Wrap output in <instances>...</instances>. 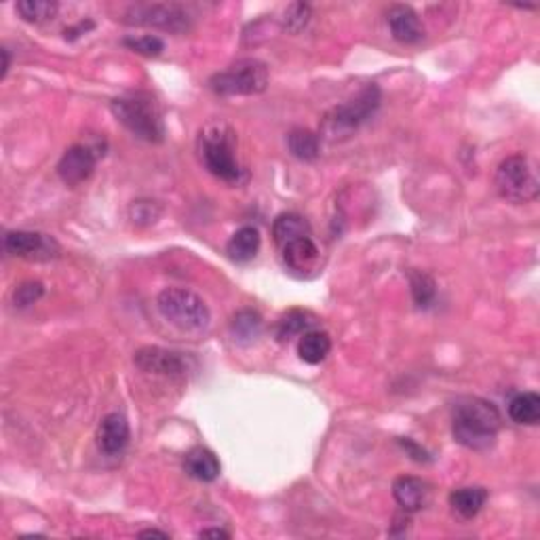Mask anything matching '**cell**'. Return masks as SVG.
Returning <instances> with one entry per match:
<instances>
[{
    "mask_svg": "<svg viewBox=\"0 0 540 540\" xmlns=\"http://www.w3.org/2000/svg\"><path fill=\"white\" fill-rule=\"evenodd\" d=\"M262 317L260 312L251 311V308H245V311H239L230 321V334L239 344H253L258 338L262 336Z\"/></svg>",
    "mask_w": 540,
    "mask_h": 540,
    "instance_id": "44dd1931",
    "label": "cell"
},
{
    "mask_svg": "<svg viewBox=\"0 0 540 540\" xmlns=\"http://www.w3.org/2000/svg\"><path fill=\"white\" fill-rule=\"evenodd\" d=\"M198 154L209 174L236 184L241 180V165L235 157V134L228 125L209 123L198 135Z\"/></svg>",
    "mask_w": 540,
    "mask_h": 540,
    "instance_id": "3957f363",
    "label": "cell"
},
{
    "mask_svg": "<svg viewBox=\"0 0 540 540\" xmlns=\"http://www.w3.org/2000/svg\"><path fill=\"white\" fill-rule=\"evenodd\" d=\"M161 317L184 334H203L212 323V312L197 294L181 288H167L157 297Z\"/></svg>",
    "mask_w": 540,
    "mask_h": 540,
    "instance_id": "277c9868",
    "label": "cell"
},
{
    "mask_svg": "<svg viewBox=\"0 0 540 540\" xmlns=\"http://www.w3.org/2000/svg\"><path fill=\"white\" fill-rule=\"evenodd\" d=\"M110 110L119 123H123L140 140L150 142V144H158L165 140L163 112L150 93L137 91L112 99Z\"/></svg>",
    "mask_w": 540,
    "mask_h": 540,
    "instance_id": "7a4b0ae2",
    "label": "cell"
},
{
    "mask_svg": "<svg viewBox=\"0 0 540 540\" xmlns=\"http://www.w3.org/2000/svg\"><path fill=\"white\" fill-rule=\"evenodd\" d=\"M260 245L262 239L256 226H243V228H239L230 236V241L226 243V253L235 262H250L260 251Z\"/></svg>",
    "mask_w": 540,
    "mask_h": 540,
    "instance_id": "e0dca14e",
    "label": "cell"
},
{
    "mask_svg": "<svg viewBox=\"0 0 540 540\" xmlns=\"http://www.w3.org/2000/svg\"><path fill=\"white\" fill-rule=\"evenodd\" d=\"M389 27L397 41L405 42V45H414V42H420L424 38L420 18H418L414 9L405 7V4H397V7L390 9Z\"/></svg>",
    "mask_w": 540,
    "mask_h": 540,
    "instance_id": "5bb4252c",
    "label": "cell"
},
{
    "mask_svg": "<svg viewBox=\"0 0 540 540\" xmlns=\"http://www.w3.org/2000/svg\"><path fill=\"white\" fill-rule=\"evenodd\" d=\"M281 250H283L285 264L297 274L315 273L319 268V262H321V253H319V247L312 243L311 236L291 241V243L281 247Z\"/></svg>",
    "mask_w": 540,
    "mask_h": 540,
    "instance_id": "9a60e30c",
    "label": "cell"
},
{
    "mask_svg": "<svg viewBox=\"0 0 540 540\" xmlns=\"http://www.w3.org/2000/svg\"><path fill=\"white\" fill-rule=\"evenodd\" d=\"M125 47H129L131 51L148 55V58H157V55H161L165 51V42L158 36L146 35L140 38H125L123 41Z\"/></svg>",
    "mask_w": 540,
    "mask_h": 540,
    "instance_id": "83f0119b",
    "label": "cell"
},
{
    "mask_svg": "<svg viewBox=\"0 0 540 540\" xmlns=\"http://www.w3.org/2000/svg\"><path fill=\"white\" fill-rule=\"evenodd\" d=\"M393 496L397 505L405 511V513H416L424 509L431 500V486L424 479L418 477H397L393 483Z\"/></svg>",
    "mask_w": 540,
    "mask_h": 540,
    "instance_id": "4fadbf2b",
    "label": "cell"
},
{
    "mask_svg": "<svg viewBox=\"0 0 540 540\" xmlns=\"http://www.w3.org/2000/svg\"><path fill=\"white\" fill-rule=\"evenodd\" d=\"M129 437H131L129 422H127V418L123 414H117V412L102 418L96 435L97 448L108 456L120 454V451L127 448V444H129Z\"/></svg>",
    "mask_w": 540,
    "mask_h": 540,
    "instance_id": "7c38bea8",
    "label": "cell"
},
{
    "mask_svg": "<svg viewBox=\"0 0 540 540\" xmlns=\"http://www.w3.org/2000/svg\"><path fill=\"white\" fill-rule=\"evenodd\" d=\"M127 24L158 27V30L167 32H184L190 27V15L180 4H135L127 11Z\"/></svg>",
    "mask_w": 540,
    "mask_h": 540,
    "instance_id": "ba28073f",
    "label": "cell"
},
{
    "mask_svg": "<svg viewBox=\"0 0 540 540\" xmlns=\"http://www.w3.org/2000/svg\"><path fill=\"white\" fill-rule=\"evenodd\" d=\"M0 55H3V73H0V79H4L9 73V51L7 49H0Z\"/></svg>",
    "mask_w": 540,
    "mask_h": 540,
    "instance_id": "d6a6232c",
    "label": "cell"
},
{
    "mask_svg": "<svg viewBox=\"0 0 540 540\" xmlns=\"http://www.w3.org/2000/svg\"><path fill=\"white\" fill-rule=\"evenodd\" d=\"M99 152L93 146L74 144L64 152V157L58 163V174L64 184L79 186L85 180H89L96 172Z\"/></svg>",
    "mask_w": 540,
    "mask_h": 540,
    "instance_id": "30bf717a",
    "label": "cell"
},
{
    "mask_svg": "<svg viewBox=\"0 0 540 540\" xmlns=\"http://www.w3.org/2000/svg\"><path fill=\"white\" fill-rule=\"evenodd\" d=\"M496 190L505 201L515 203H530L538 197L540 192V181L536 175V169L530 158L526 154H513V157H506L503 163L496 169L494 178Z\"/></svg>",
    "mask_w": 540,
    "mask_h": 540,
    "instance_id": "5b68a950",
    "label": "cell"
},
{
    "mask_svg": "<svg viewBox=\"0 0 540 540\" xmlns=\"http://www.w3.org/2000/svg\"><path fill=\"white\" fill-rule=\"evenodd\" d=\"M209 87L222 97L256 96L268 87V68L260 59H239L224 73L213 74Z\"/></svg>",
    "mask_w": 540,
    "mask_h": 540,
    "instance_id": "8992f818",
    "label": "cell"
},
{
    "mask_svg": "<svg viewBox=\"0 0 540 540\" xmlns=\"http://www.w3.org/2000/svg\"><path fill=\"white\" fill-rule=\"evenodd\" d=\"M332 351V338L328 332L321 329H308L302 334L300 343H297V355L308 366H319L325 361V357Z\"/></svg>",
    "mask_w": 540,
    "mask_h": 540,
    "instance_id": "d6986e66",
    "label": "cell"
},
{
    "mask_svg": "<svg viewBox=\"0 0 540 540\" xmlns=\"http://www.w3.org/2000/svg\"><path fill=\"white\" fill-rule=\"evenodd\" d=\"M42 294H45L42 283H38V281H27V283H21L19 288L15 289L13 302H15V306L27 308V306L35 305V302L41 300Z\"/></svg>",
    "mask_w": 540,
    "mask_h": 540,
    "instance_id": "f1b7e54d",
    "label": "cell"
},
{
    "mask_svg": "<svg viewBox=\"0 0 540 540\" xmlns=\"http://www.w3.org/2000/svg\"><path fill=\"white\" fill-rule=\"evenodd\" d=\"M140 538H169L167 532H158V530H142L137 534Z\"/></svg>",
    "mask_w": 540,
    "mask_h": 540,
    "instance_id": "1f68e13d",
    "label": "cell"
},
{
    "mask_svg": "<svg viewBox=\"0 0 540 540\" xmlns=\"http://www.w3.org/2000/svg\"><path fill=\"white\" fill-rule=\"evenodd\" d=\"M135 366L146 374H157V376H184L186 361L181 359L180 352L158 349V346H146L140 349L134 357Z\"/></svg>",
    "mask_w": 540,
    "mask_h": 540,
    "instance_id": "8fae6325",
    "label": "cell"
},
{
    "mask_svg": "<svg viewBox=\"0 0 540 540\" xmlns=\"http://www.w3.org/2000/svg\"><path fill=\"white\" fill-rule=\"evenodd\" d=\"M488 500V490L479 486H468V488H459L450 494V506L456 515L462 520H473L479 515V511L483 509Z\"/></svg>",
    "mask_w": 540,
    "mask_h": 540,
    "instance_id": "ac0fdd59",
    "label": "cell"
},
{
    "mask_svg": "<svg viewBox=\"0 0 540 540\" xmlns=\"http://www.w3.org/2000/svg\"><path fill=\"white\" fill-rule=\"evenodd\" d=\"M15 11L27 24H45L58 15L59 4L55 0H19Z\"/></svg>",
    "mask_w": 540,
    "mask_h": 540,
    "instance_id": "cb8c5ba5",
    "label": "cell"
},
{
    "mask_svg": "<svg viewBox=\"0 0 540 540\" xmlns=\"http://www.w3.org/2000/svg\"><path fill=\"white\" fill-rule=\"evenodd\" d=\"M380 99H382V96H380L378 87L367 85L366 89H361L346 104L336 106L325 117V131H328V135H332L336 140L338 135L351 134L352 129H357V127L376 114V110L380 108Z\"/></svg>",
    "mask_w": 540,
    "mask_h": 540,
    "instance_id": "52a82bcc",
    "label": "cell"
},
{
    "mask_svg": "<svg viewBox=\"0 0 540 540\" xmlns=\"http://www.w3.org/2000/svg\"><path fill=\"white\" fill-rule=\"evenodd\" d=\"M401 445H404L405 451H410L412 459H414V460H418V462H422V460H424V462H428V460H431V459H428L427 451L418 448V445H416L414 442H410V439H401Z\"/></svg>",
    "mask_w": 540,
    "mask_h": 540,
    "instance_id": "f546056e",
    "label": "cell"
},
{
    "mask_svg": "<svg viewBox=\"0 0 540 540\" xmlns=\"http://www.w3.org/2000/svg\"><path fill=\"white\" fill-rule=\"evenodd\" d=\"M288 146L291 154L300 161H315L321 152V146H319V135L312 134L308 129H294L288 135Z\"/></svg>",
    "mask_w": 540,
    "mask_h": 540,
    "instance_id": "d4e9b609",
    "label": "cell"
},
{
    "mask_svg": "<svg viewBox=\"0 0 540 540\" xmlns=\"http://www.w3.org/2000/svg\"><path fill=\"white\" fill-rule=\"evenodd\" d=\"M184 468L192 479H197V482H205V483L216 482V479L220 477V471H222L218 456L207 448L190 450L184 459Z\"/></svg>",
    "mask_w": 540,
    "mask_h": 540,
    "instance_id": "2e32d148",
    "label": "cell"
},
{
    "mask_svg": "<svg viewBox=\"0 0 540 540\" xmlns=\"http://www.w3.org/2000/svg\"><path fill=\"white\" fill-rule=\"evenodd\" d=\"M273 236L274 243L279 247H285L291 243V241L311 236V224H308L300 213H281L273 224Z\"/></svg>",
    "mask_w": 540,
    "mask_h": 540,
    "instance_id": "ffe728a7",
    "label": "cell"
},
{
    "mask_svg": "<svg viewBox=\"0 0 540 540\" xmlns=\"http://www.w3.org/2000/svg\"><path fill=\"white\" fill-rule=\"evenodd\" d=\"M4 251L9 256L24 258V260L47 262L59 256V245L53 236L30 230H11L4 235Z\"/></svg>",
    "mask_w": 540,
    "mask_h": 540,
    "instance_id": "9c48e42d",
    "label": "cell"
},
{
    "mask_svg": "<svg viewBox=\"0 0 540 540\" xmlns=\"http://www.w3.org/2000/svg\"><path fill=\"white\" fill-rule=\"evenodd\" d=\"M198 536L201 538H230V534L228 532H224V530H203L201 534H198Z\"/></svg>",
    "mask_w": 540,
    "mask_h": 540,
    "instance_id": "4dcf8cb0",
    "label": "cell"
},
{
    "mask_svg": "<svg viewBox=\"0 0 540 540\" xmlns=\"http://www.w3.org/2000/svg\"><path fill=\"white\" fill-rule=\"evenodd\" d=\"M410 285H412V297H414L416 306L420 308L431 306L435 294H437V285H435L431 274L414 270V273H410Z\"/></svg>",
    "mask_w": 540,
    "mask_h": 540,
    "instance_id": "484cf974",
    "label": "cell"
},
{
    "mask_svg": "<svg viewBox=\"0 0 540 540\" xmlns=\"http://www.w3.org/2000/svg\"><path fill=\"white\" fill-rule=\"evenodd\" d=\"M509 416L515 424L534 427L540 420V397L536 393H520L511 399Z\"/></svg>",
    "mask_w": 540,
    "mask_h": 540,
    "instance_id": "7402d4cb",
    "label": "cell"
},
{
    "mask_svg": "<svg viewBox=\"0 0 540 540\" xmlns=\"http://www.w3.org/2000/svg\"><path fill=\"white\" fill-rule=\"evenodd\" d=\"M317 319L306 311H289L279 319L277 323V340L279 343H288L294 336H300L312 329Z\"/></svg>",
    "mask_w": 540,
    "mask_h": 540,
    "instance_id": "603a6c76",
    "label": "cell"
},
{
    "mask_svg": "<svg viewBox=\"0 0 540 540\" xmlns=\"http://www.w3.org/2000/svg\"><path fill=\"white\" fill-rule=\"evenodd\" d=\"M503 416L498 407L482 397H459L451 405V433L460 445L483 451L496 444Z\"/></svg>",
    "mask_w": 540,
    "mask_h": 540,
    "instance_id": "6da1fadb",
    "label": "cell"
},
{
    "mask_svg": "<svg viewBox=\"0 0 540 540\" xmlns=\"http://www.w3.org/2000/svg\"><path fill=\"white\" fill-rule=\"evenodd\" d=\"M308 19H311V7H308L306 3H294L285 9L283 26L288 32H294V35H297L300 30H305Z\"/></svg>",
    "mask_w": 540,
    "mask_h": 540,
    "instance_id": "4316f807",
    "label": "cell"
}]
</instances>
